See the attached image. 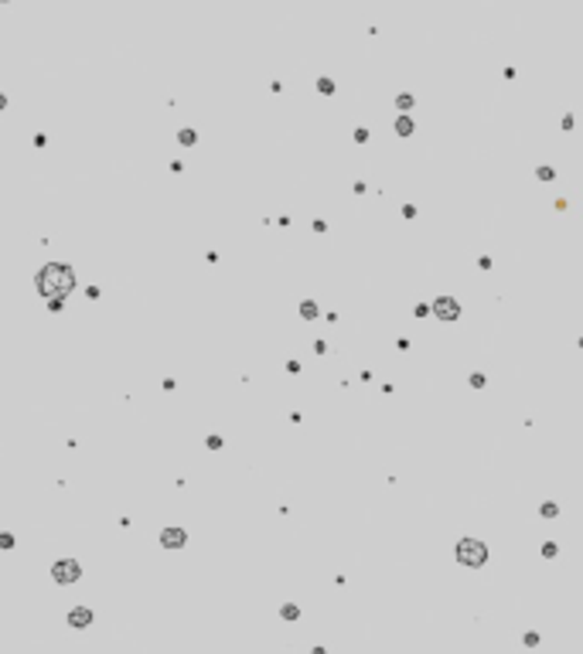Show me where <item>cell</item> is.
Instances as JSON below:
<instances>
[{
	"label": "cell",
	"instance_id": "7a4b0ae2",
	"mask_svg": "<svg viewBox=\"0 0 583 654\" xmlns=\"http://www.w3.org/2000/svg\"><path fill=\"white\" fill-rule=\"evenodd\" d=\"M457 555H460V562H468V566H481L488 552H484V545H481V542H460Z\"/></svg>",
	"mask_w": 583,
	"mask_h": 654
},
{
	"label": "cell",
	"instance_id": "3957f363",
	"mask_svg": "<svg viewBox=\"0 0 583 654\" xmlns=\"http://www.w3.org/2000/svg\"><path fill=\"white\" fill-rule=\"evenodd\" d=\"M51 576H55L58 583H72V579H79V562L65 559V562H58L55 569H51Z\"/></svg>",
	"mask_w": 583,
	"mask_h": 654
},
{
	"label": "cell",
	"instance_id": "277c9868",
	"mask_svg": "<svg viewBox=\"0 0 583 654\" xmlns=\"http://www.w3.org/2000/svg\"><path fill=\"white\" fill-rule=\"evenodd\" d=\"M160 542H164L167 549H178V545L184 542V531H178V528H167L164 535H160Z\"/></svg>",
	"mask_w": 583,
	"mask_h": 654
},
{
	"label": "cell",
	"instance_id": "6da1fadb",
	"mask_svg": "<svg viewBox=\"0 0 583 654\" xmlns=\"http://www.w3.org/2000/svg\"><path fill=\"white\" fill-rule=\"evenodd\" d=\"M38 286H41V293L45 296H65L75 286V276H72L69 266H62V262H55V266H45V273H41V280H38Z\"/></svg>",
	"mask_w": 583,
	"mask_h": 654
},
{
	"label": "cell",
	"instance_id": "5b68a950",
	"mask_svg": "<svg viewBox=\"0 0 583 654\" xmlns=\"http://www.w3.org/2000/svg\"><path fill=\"white\" fill-rule=\"evenodd\" d=\"M69 620H72V627H89V623H92V613H89V610H72Z\"/></svg>",
	"mask_w": 583,
	"mask_h": 654
}]
</instances>
